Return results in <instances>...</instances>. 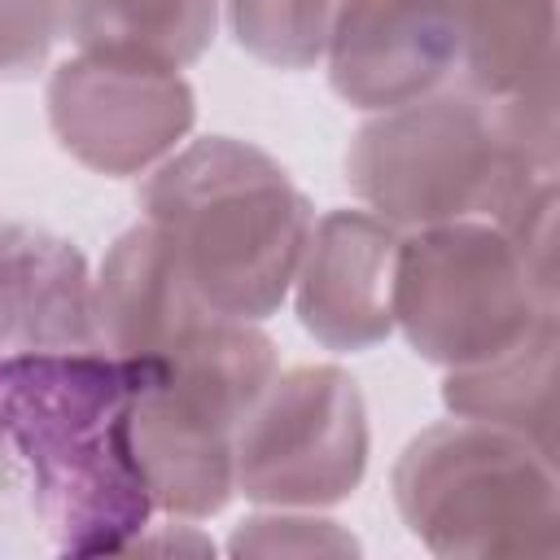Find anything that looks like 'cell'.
<instances>
[{
    "instance_id": "10",
    "label": "cell",
    "mask_w": 560,
    "mask_h": 560,
    "mask_svg": "<svg viewBox=\"0 0 560 560\" xmlns=\"http://www.w3.org/2000/svg\"><path fill=\"white\" fill-rule=\"evenodd\" d=\"M149 359L136 402L131 438L158 512L171 516H214L236 490V433L241 416L171 381L166 359Z\"/></svg>"
},
{
    "instance_id": "8",
    "label": "cell",
    "mask_w": 560,
    "mask_h": 560,
    "mask_svg": "<svg viewBox=\"0 0 560 560\" xmlns=\"http://www.w3.org/2000/svg\"><path fill=\"white\" fill-rule=\"evenodd\" d=\"M44 101L57 144L88 171L114 179L158 166L197 118V96L179 70L114 52L66 57Z\"/></svg>"
},
{
    "instance_id": "17",
    "label": "cell",
    "mask_w": 560,
    "mask_h": 560,
    "mask_svg": "<svg viewBox=\"0 0 560 560\" xmlns=\"http://www.w3.org/2000/svg\"><path fill=\"white\" fill-rule=\"evenodd\" d=\"M538 302H560V166H534L499 219Z\"/></svg>"
},
{
    "instance_id": "1",
    "label": "cell",
    "mask_w": 560,
    "mask_h": 560,
    "mask_svg": "<svg viewBox=\"0 0 560 560\" xmlns=\"http://www.w3.org/2000/svg\"><path fill=\"white\" fill-rule=\"evenodd\" d=\"M149 359L114 350L4 354L0 407L26 503L61 556L131 551L153 516L131 402Z\"/></svg>"
},
{
    "instance_id": "18",
    "label": "cell",
    "mask_w": 560,
    "mask_h": 560,
    "mask_svg": "<svg viewBox=\"0 0 560 560\" xmlns=\"http://www.w3.org/2000/svg\"><path fill=\"white\" fill-rule=\"evenodd\" d=\"M499 118L534 166H560V61L525 92L499 101Z\"/></svg>"
},
{
    "instance_id": "5",
    "label": "cell",
    "mask_w": 560,
    "mask_h": 560,
    "mask_svg": "<svg viewBox=\"0 0 560 560\" xmlns=\"http://www.w3.org/2000/svg\"><path fill=\"white\" fill-rule=\"evenodd\" d=\"M542 311L499 223L464 219L402 236L394 324L420 359L451 372L486 363L521 341Z\"/></svg>"
},
{
    "instance_id": "11",
    "label": "cell",
    "mask_w": 560,
    "mask_h": 560,
    "mask_svg": "<svg viewBox=\"0 0 560 560\" xmlns=\"http://www.w3.org/2000/svg\"><path fill=\"white\" fill-rule=\"evenodd\" d=\"M402 236L372 210H328L298 267V319L328 350H372L394 332Z\"/></svg>"
},
{
    "instance_id": "14",
    "label": "cell",
    "mask_w": 560,
    "mask_h": 560,
    "mask_svg": "<svg viewBox=\"0 0 560 560\" xmlns=\"http://www.w3.org/2000/svg\"><path fill=\"white\" fill-rule=\"evenodd\" d=\"M459 79L468 92L508 101L560 61V0H455Z\"/></svg>"
},
{
    "instance_id": "13",
    "label": "cell",
    "mask_w": 560,
    "mask_h": 560,
    "mask_svg": "<svg viewBox=\"0 0 560 560\" xmlns=\"http://www.w3.org/2000/svg\"><path fill=\"white\" fill-rule=\"evenodd\" d=\"M442 402L516 433L560 472V311H542L503 354L455 368L442 381Z\"/></svg>"
},
{
    "instance_id": "7",
    "label": "cell",
    "mask_w": 560,
    "mask_h": 560,
    "mask_svg": "<svg viewBox=\"0 0 560 560\" xmlns=\"http://www.w3.org/2000/svg\"><path fill=\"white\" fill-rule=\"evenodd\" d=\"M368 468V407L350 372L298 363L276 372L236 433V490L271 508H328Z\"/></svg>"
},
{
    "instance_id": "4",
    "label": "cell",
    "mask_w": 560,
    "mask_h": 560,
    "mask_svg": "<svg viewBox=\"0 0 560 560\" xmlns=\"http://www.w3.org/2000/svg\"><path fill=\"white\" fill-rule=\"evenodd\" d=\"M394 503L433 556H560V472L486 420L420 429L394 464Z\"/></svg>"
},
{
    "instance_id": "2",
    "label": "cell",
    "mask_w": 560,
    "mask_h": 560,
    "mask_svg": "<svg viewBox=\"0 0 560 560\" xmlns=\"http://www.w3.org/2000/svg\"><path fill=\"white\" fill-rule=\"evenodd\" d=\"M140 210L206 302L236 319H267L284 302L315 232V210L289 171L232 136L166 158L144 179Z\"/></svg>"
},
{
    "instance_id": "20",
    "label": "cell",
    "mask_w": 560,
    "mask_h": 560,
    "mask_svg": "<svg viewBox=\"0 0 560 560\" xmlns=\"http://www.w3.org/2000/svg\"><path fill=\"white\" fill-rule=\"evenodd\" d=\"M61 35V0H4V74L31 79Z\"/></svg>"
},
{
    "instance_id": "19",
    "label": "cell",
    "mask_w": 560,
    "mask_h": 560,
    "mask_svg": "<svg viewBox=\"0 0 560 560\" xmlns=\"http://www.w3.org/2000/svg\"><path fill=\"white\" fill-rule=\"evenodd\" d=\"M232 556H319V551H359L350 534H341L332 521L315 516H254L241 521V529L228 542Z\"/></svg>"
},
{
    "instance_id": "21",
    "label": "cell",
    "mask_w": 560,
    "mask_h": 560,
    "mask_svg": "<svg viewBox=\"0 0 560 560\" xmlns=\"http://www.w3.org/2000/svg\"><path fill=\"white\" fill-rule=\"evenodd\" d=\"M551 311H560V302H556V306H551Z\"/></svg>"
},
{
    "instance_id": "16",
    "label": "cell",
    "mask_w": 560,
    "mask_h": 560,
    "mask_svg": "<svg viewBox=\"0 0 560 560\" xmlns=\"http://www.w3.org/2000/svg\"><path fill=\"white\" fill-rule=\"evenodd\" d=\"M341 9L346 0H228V22L249 57L276 70H311L328 57Z\"/></svg>"
},
{
    "instance_id": "3",
    "label": "cell",
    "mask_w": 560,
    "mask_h": 560,
    "mask_svg": "<svg viewBox=\"0 0 560 560\" xmlns=\"http://www.w3.org/2000/svg\"><path fill=\"white\" fill-rule=\"evenodd\" d=\"M534 162L499 118V101L442 88L368 118L346 149L350 192L394 228L499 223Z\"/></svg>"
},
{
    "instance_id": "12",
    "label": "cell",
    "mask_w": 560,
    "mask_h": 560,
    "mask_svg": "<svg viewBox=\"0 0 560 560\" xmlns=\"http://www.w3.org/2000/svg\"><path fill=\"white\" fill-rule=\"evenodd\" d=\"M4 354L105 350L83 254L31 223H4Z\"/></svg>"
},
{
    "instance_id": "9",
    "label": "cell",
    "mask_w": 560,
    "mask_h": 560,
    "mask_svg": "<svg viewBox=\"0 0 560 560\" xmlns=\"http://www.w3.org/2000/svg\"><path fill=\"white\" fill-rule=\"evenodd\" d=\"M455 0H346L328 83L354 109H398L446 88L459 70Z\"/></svg>"
},
{
    "instance_id": "15",
    "label": "cell",
    "mask_w": 560,
    "mask_h": 560,
    "mask_svg": "<svg viewBox=\"0 0 560 560\" xmlns=\"http://www.w3.org/2000/svg\"><path fill=\"white\" fill-rule=\"evenodd\" d=\"M219 22V0H61V35L79 52L140 57L171 70L197 61Z\"/></svg>"
},
{
    "instance_id": "6",
    "label": "cell",
    "mask_w": 560,
    "mask_h": 560,
    "mask_svg": "<svg viewBox=\"0 0 560 560\" xmlns=\"http://www.w3.org/2000/svg\"><path fill=\"white\" fill-rule=\"evenodd\" d=\"M96 324L105 350L153 354L188 376H236L254 385L276 376L271 337L254 319L210 306L149 219L109 245L96 276Z\"/></svg>"
}]
</instances>
